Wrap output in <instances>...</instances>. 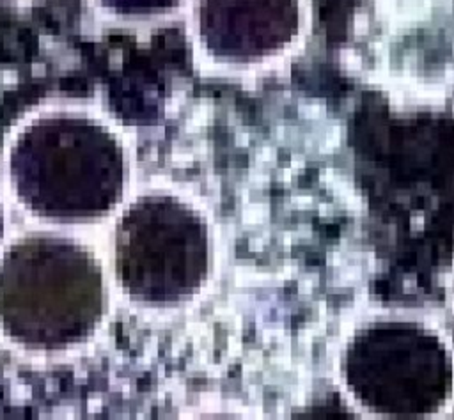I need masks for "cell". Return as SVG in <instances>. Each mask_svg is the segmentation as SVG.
Returning a JSON list of instances; mask_svg holds the SVG:
<instances>
[{"mask_svg": "<svg viewBox=\"0 0 454 420\" xmlns=\"http://www.w3.org/2000/svg\"><path fill=\"white\" fill-rule=\"evenodd\" d=\"M101 16L119 23H147L170 16L193 0H87Z\"/></svg>", "mask_w": 454, "mask_h": 420, "instance_id": "cell-5", "label": "cell"}, {"mask_svg": "<svg viewBox=\"0 0 454 420\" xmlns=\"http://www.w3.org/2000/svg\"><path fill=\"white\" fill-rule=\"evenodd\" d=\"M305 7V0H193V41L200 46L231 27L236 35L250 27L259 35H271L289 53L300 39Z\"/></svg>", "mask_w": 454, "mask_h": 420, "instance_id": "cell-4", "label": "cell"}, {"mask_svg": "<svg viewBox=\"0 0 454 420\" xmlns=\"http://www.w3.org/2000/svg\"><path fill=\"white\" fill-rule=\"evenodd\" d=\"M5 193L48 227L96 225L129 197L131 156L124 133L83 105H48L25 115L2 149Z\"/></svg>", "mask_w": 454, "mask_h": 420, "instance_id": "cell-1", "label": "cell"}, {"mask_svg": "<svg viewBox=\"0 0 454 420\" xmlns=\"http://www.w3.org/2000/svg\"><path fill=\"white\" fill-rule=\"evenodd\" d=\"M266 214H268V207L266 206H262V204H250L245 209V213H243V222L254 225V223L262 222L266 218Z\"/></svg>", "mask_w": 454, "mask_h": 420, "instance_id": "cell-6", "label": "cell"}, {"mask_svg": "<svg viewBox=\"0 0 454 420\" xmlns=\"http://www.w3.org/2000/svg\"><path fill=\"white\" fill-rule=\"evenodd\" d=\"M108 273L131 305L160 308L183 298L195 278L190 200L167 186L145 188L112 216Z\"/></svg>", "mask_w": 454, "mask_h": 420, "instance_id": "cell-3", "label": "cell"}, {"mask_svg": "<svg viewBox=\"0 0 454 420\" xmlns=\"http://www.w3.org/2000/svg\"><path fill=\"white\" fill-rule=\"evenodd\" d=\"M110 285L83 237L60 227L18 234L0 248V337L28 354L83 349L106 323Z\"/></svg>", "mask_w": 454, "mask_h": 420, "instance_id": "cell-2", "label": "cell"}, {"mask_svg": "<svg viewBox=\"0 0 454 420\" xmlns=\"http://www.w3.org/2000/svg\"><path fill=\"white\" fill-rule=\"evenodd\" d=\"M5 234H7V209H5V200L0 193V248L5 243Z\"/></svg>", "mask_w": 454, "mask_h": 420, "instance_id": "cell-7", "label": "cell"}]
</instances>
